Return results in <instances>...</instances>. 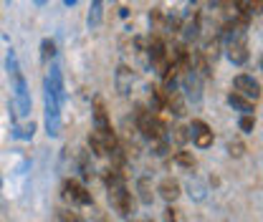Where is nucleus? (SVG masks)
Wrapping results in <instances>:
<instances>
[{
  "label": "nucleus",
  "mask_w": 263,
  "mask_h": 222,
  "mask_svg": "<svg viewBox=\"0 0 263 222\" xmlns=\"http://www.w3.org/2000/svg\"><path fill=\"white\" fill-rule=\"evenodd\" d=\"M5 66H8V76H10V91H13V109H15V127L28 119L31 114V91H28V84H26V76L18 66V56L15 51H8V58H5Z\"/></svg>",
  "instance_id": "f257e3e1"
},
{
  "label": "nucleus",
  "mask_w": 263,
  "mask_h": 222,
  "mask_svg": "<svg viewBox=\"0 0 263 222\" xmlns=\"http://www.w3.org/2000/svg\"><path fill=\"white\" fill-rule=\"evenodd\" d=\"M43 101H46V131H48V136H59L61 134V109H64V101L53 94L48 86H43Z\"/></svg>",
  "instance_id": "f03ea898"
},
{
  "label": "nucleus",
  "mask_w": 263,
  "mask_h": 222,
  "mask_svg": "<svg viewBox=\"0 0 263 222\" xmlns=\"http://www.w3.org/2000/svg\"><path fill=\"white\" fill-rule=\"evenodd\" d=\"M228 58L238 66L248 61V43H246V33H243V28H233V33H230Z\"/></svg>",
  "instance_id": "7ed1b4c3"
},
{
  "label": "nucleus",
  "mask_w": 263,
  "mask_h": 222,
  "mask_svg": "<svg viewBox=\"0 0 263 222\" xmlns=\"http://www.w3.org/2000/svg\"><path fill=\"white\" fill-rule=\"evenodd\" d=\"M64 194H66V199H71L73 205H81V207H86V205L94 202V199H91V192L86 190L81 182H76V179H66Z\"/></svg>",
  "instance_id": "20e7f679"
},
{
  "label": "nucleus",
  "mask_w": 263,
  "mask_h": 222,
  "mask_svg": "<svg viewBox=\"0 0 263 222\" xmlns=\"http://www.w3.org/2000/svg\"><path fill=\"white\" fill-rule=\"evenodd\" d=\"M233 89H235V91H238L240 96L251 98V101H256V98L261 96V84H258L253 76H248V73H240V76H235V81H233Z\"/></svg>",
  "instance_id": "39448f33"
},
{
  "label": "nucleus",
  "mask_w": 263,
  "mask_h": 222,
  "mask_svg": "<svg viewBox=\"0 0 263 222\" xmlns=\"http://www.w3.org/2000/svg\"><path fill=\"white\" fill-rule=\"evenodd\" d=\"M190 136H193V142H195V147L200 149H208V147H213V129L208 127L205 122H200V119H193V124H190Z\"/></svg>",
  "instance_id": "423d86ee"
},
{
  "label": "nucleus",
  "mask_w": 263,
  "mask_h": 222,
  "mask_svg": "<svg viewBox=\"0 0 263 222\" xmlns=\"http://www.w3.org/2000/svg\"><path fill=\"white\" fill-rule=\"evenodd\" d=\"M94 124H97L99 134H109V131H114V129H111V122H109V114H106V106H104L101 98L94 101Z\"/></svg>",
  "instance_id": "0eeeda50"
},
{
  "label": "nucleus",
  "mask_w": 263,
  "mask_h": 222,
  "mask_svg": "<svg viewBox=\"0 0 263 222\" xmlns=\"http://www.w3.org/2000/svg\"><path fill=\"white\" fill-rule=\"evenodd\" d=\"M157 192H160V197H162V199L175 202V199L180 197V182H177V179H172V177H164L162 182L157 185Z\"/></svg>",
  "instance_id": "6e6552de"
},
{
  "label": "nucleus",
  "mask_w": 263,
  "mask_h": 222,
  "mask_svg": "<svg viewBox=\"0 0 263 222\" xmlns=\"http://www.w3.org/2000/svg\"><path fill=\"white\" fill-rule=\"evenodd\" d=\"M228 104L233 109H238V111H243V114H253V101L251 98H246V96H240L238 91H233L228 96Z\"/></svg>",
  "instance_id": "1a4fd4ad"
},
{
  "label": "nucleus",
  "mask_w": 263,
  "mask_h": 222,
  "mask_svg": "<svg viewBox=\"0 0 263 222\" xmlns=\"http://www.w3.org/2000/svg\"><path fill=\"white\" fill-rule=\"evenodd\" d=\"M137 190H139V199H142L144 205H152L155 194H152V182H149L147 177H142V179L137 182Z\"/></svg>",
  "instance_id": "9d476101"
},
{
  "label": "nucleus",
  "mask_w": 263,
  "mask_h": 222,
  "mask_svg": "<svg viewBox=\"0 0 263 222\" xmlns=\"http://www.w3.org/2000/svg\"><path fill=\"white\" fill-rule=\"evenodd\" d=\"M89 147H91V152L97 154V157H106L109 152H106V144H104V139L99 136L97 131H91L89 134Z\"/></svg>",
  "instance_id": "9b49d317"
},
{
  "label": "nucleus",
  "mask_w": 263,
  "mask_h": 222,
  "mask_svg": "<svg viewBox=\"0 0 263 222\" xmlns=\"http://www.w3.org/2000/svg\"><path fill=\"white\" fill-rule=\"evenodd\" d=\"M175 162L180 164V167H185V169H193L197 162L193 157V152H185V149H180V152H175Z\"/></svg>",
  "instance_id": "f8f14e48"
},
{
  "label": "nucleus",
  "mask_w": 263,
  "mask_h": 222,
  "mask_svg": "<svg viewBox=\"0 0 263 222\" xmlns=\"http://www.w3.org/2000/svg\"><path fill=\"white\" fill-rule=\"evenodd\" d=\"M172 139H175L177 144H187L193 136H190V129L187 127H177L175 131H172Z\"/></svg>",
  "instance_id": "ddd939ff"
},
{
  "label": "nucleus",
  "mask_w": 263,
  "mask_h": 222,
  "mask_svg": "<svg viewBox=\"0 0 263 222\" xmlns=\"http://www.w3.org/2000/svg\"><path fill=\"white\" fill-rule=\"evenodd\" d=\"M41 51H43V53H41V56H43V61H51V58L56 56V43L46 38V41L41 43Z\"/></svg>",
  "instance_id": "4468645a"
},
{
  "label": "nucleus",
  "mask_w": 263,
  "mask_h": 222,
  "mask_svg": "<svg viewBox=\"0 0 263 222\" xmlns=\"http://www.w3.org/2000/svg\"><path fill=\"white\" fill-rule=\"evenodd\" d=\"M238 127H240V131H243V134L253 131V127H256V119H253V114H243V116H240V122H238Z\"/></svg>",
  "instance_id": "2eb2a0df"
},
{
  "label": "nucleus",
  "mask_w": 263,
  "mask_h": 222,
  "mask_svg": "<svg viewBox=\"0 0 263 222\" xmlns=\"http://www.w3.org/2000/svg\"><path fill=\"white\" fill-rule=\"evenodd\" d=\"M117 78H119V91L122 94H129V86H127V78H129V68H119V73H117Z\"/></svg>",
  "instance_id": "dca6fc26"
},
{
  "label": "nucleus",
  "mask_w": 263,
  "mask_h": 222,
  "mask_svg": "<svg viewBox=\"0 0 263 222\" xmlns=\"http://www.w3.org/2000/svg\"><path fill=\"white\" fill-rule=\"evenodd\" d=\"M99 21H101V0H94L91 13H89V26H99Z\"/></svg>",
  "instance_id": "f3484780"
},
{
  "label": "nucleus",
  "mask_w": 263,
  "mask_h": 222,
  "mask_svg": "<svg viewBox=\"0 0 263 222\" xmlns=\"http://www.w3.org/2000/svg\"><path fill=\"white\" fill-rule=\"evenodd\" d=\"M228 152H230V157H243L246 147H243L240 139H233V142H228Z\"/></svg>",
  "instance_id": "a211bd4d"
},
{
  "label": "nucleus",
  "mask_w": 263,
  "mask_h": 222,
  "mask_svg": "<svg viewBox=\"0 0 263 222\" xmlns=\"http://www.w3.org/2000/svg\"><path fill=\"white\" fill-rule=\"evenodd\" d=\"M164 222H180V212L175 207H167L164 210Z\"/></svg>",
  "instance_id": "6ab92c4d"
},
{
  "label": "nucleus",
  "mask_w": 263,
  "mask_h": 222,
  "mask_svg": "<svg viewBox=\"0 0 263 222\" xmlns=\"http://www.w3.org/2000/svg\"><path fill=\"white\" fill-rule=\"evenodd\" d=\"M248 13H263V0H248Z\"/></svg>",
  "instance_id": "aec40b11"
},
{
  "label": "nucleus",
  "mask_w": 263,
  "mask_h": 222,
  "mask_svg": "<svg viewBox=\"0 0 263 222\" xmlns=\"http://www.w3.org/2000/svg\"><path fill=\"white\" fill-rule=\"evenodd\" d=\"M61 222H81L73 212H61Z\"/></svg>",
  "instance_id": "412c9836"
},
{
  "label": "nucleus",
  "mask_w": 263,
  "mask_h": 222,
  "mask_svg": "<svg viewBox=\"0 0 263 222\" xmlns=\"http://www.w3.org/2000/svg\"><path fill=\"white\" fill-rule=\"evenodd\" d=\"M208 3H210V5H215V8H223L228 0H208Z\"/></svg>",
  "instance_id": "4be33fe9"
},
{
  "label": "nucleus",
  "mask_w": 263,
  "mask_h": 222,
  "mask_svg": "<svg viewBox=\"0 0 263 222\" xmlns=\"http://www.w3.org/2000/svg\"><path fill=\"white\" fill-rule=\"evenodd\" d=\"M66 5H76V3H79V0H64Z\"/></svg>",
  "instance_id": "5701e85b"
},
{
  "label": "nucleus",
  "mask_w": 263,
  "mask_h": 222,
  "mask_svg": "<svg viewBox=\"0 0 263 222\" xmlns=\"http://www.w3.org/2000/svg\"><path fill=\"white\" fill-rule=\"evenodd\" d=\"M35 3H38V5H46V0H35Z\"/></svg>",
  "instance_id": "b1692460"
},
{
  "label": "nucleus",
  "mask_w": 263,
  "mask_h": 222,
  "mask_svg": "<svg viewBox=\"0 0 263 222\" xmlns=\"http://www.w3.org/2000/svg\"><path fill=\"white\" fill-rule=\"evenodd\" d=\"M144 222H152V220H144Z\"/></svg>",
  "instance_id": "393cba45"
},
{
  "label": "nucleus",
  "mask_w": 263,
  "mask_h": 222,
  "mask_svg": "<svg viewBox=\"0 0 263 222\" xmlns=\"http://www.w3.org/2000/svg\"><path fill=\"white\" fill-rule=\"evenodd\" d=\"M261 68H263V61H261Z\"/></svg>",
  "instance_id": "a878e982"
}]
</instances>
